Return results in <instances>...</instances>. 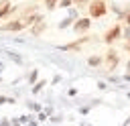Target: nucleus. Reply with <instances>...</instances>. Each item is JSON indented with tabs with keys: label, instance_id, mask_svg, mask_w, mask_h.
I'll return each mask as SVG.
<instances>
[{
	"label": "nucleus",
	"instance_id": "nucleus-3",
	"mask_svg": "<svg viewBox=\"0 0 130 126\" xmlns=\"http://www.w3.org/2000/svg\"><path fill=\"white\" fill-rule=\"evenodd\" d=\"M73 33L75 35H85V33H89V28H91V16H79L75 22H73Z\"/></svg>",
	"mask_w": 130,
	"mask_h": 126
},
{
	"label": "nucleus",
	"instance_id": "nucleus-12",
	"mask_svg": "<svg viewBox=\"0 0 130 126\" xmlns=\"http://www.w3.org/2000/svg\"><path fill=\"white\" fill-rule=\"evenodd\" d=\"M57 4H59V0H43V6H45L49 12H53V10L57 8Z\"/></svg>",
	"mask_w": 130,
	"mask_h": 126
},
{
	"label": "nucleus",
	"instance_id": "nucleus-15",
	"mask_svg": "<svg viewBox=\"0 0 130 126\" xmlns=\"http://www.w3.org/2000/svg\"><path fill=\"white\" fill-rule=\"evenodd\" d=\"M122 39H124V41H130V26H128V24H124V30H122Z\"/></svg>",
	"mask_w": 130,
	"mask_h": 126
},
{
	"label": "nucleus",
	"instance_id": "nucleus-13",
	"mask_svg": "<svg viewBox=\"0 0 130 126\" xmlns=\"http://www.w3.org/2000/svg\"><path fill=\"white\" fill-rule=\"evenodd\" d=\"M71 6H75L73 0H59V4H57V8H61V10H69Z\"/></svg>",
	"mask_w": 130,
	"mask_h": 126
},
{
	"label": "nucleus",
	"instance_id": "nucleus-5",
	"mask_svg": "<svg viewBox=\"0 0 130 126\" xmlns=\"http://www.w3.org/2000/svg\"><path fill=\"white\" fill-rule=\"evenodd\" d=\"M104 61H106V65H108V69H110V71H112V69H116V67L120 65V55H118V51H116V49H108V53H106Z\"/></svg>",
	"mask_w": 130,
	"mask_h": 126
},
{
	"label": "nucleus",
	"instance_id": "nucleus-14",
	"mask_svg": "<svg viewBox=\"0 0 130 126\" xmlns=\"http://www.w3.org/2000/svg\"><path fill=\"white\" fill-rule=\"evenodd\" d=\"M89 2H91V0H73V4H75L77 8H87Z\"/></svg>",
	"mask_w": 130,
	"mask_h": 126
},
{
	"label": "nucleus",
	"instance_id": "nucleus-18",
	"mask_svg": "<svg viewBox=\"0 0 130 126\" xmlns=\"http://www.w3.org/2000/svg\"><path fill=\"white\" fill-rule=\"evenodd\" d=\"M6 2H8V0H0V6H4V4H6Z\"/></svg>",
	"mask_w": 130,
	"mask_h": 126
},
{
	"label": "nucleus",
	"instance_id": "nucleus-10",
	"mask_svg": "<svg viewBox=\"0 0 130 126\" xmlns=\"http://www.w3.org/2000/svg\"><path fill=\"white\" fill-rule=\"evenodd\" d=\"M77 18H79V16H71V14H67V16L63 18V20H59L57 28H61V30H63V28H67V26H73V22H75Z\"/></svg>",
	"mask_w": 130,
	"mask_h": 126
},
{
	"label": "nucleus",
	"instance_id": "nucleus-20",
	"mask_svg": "<svg viewBox=\"0 0 130 126\" xmlns=\"http://www.w3.org/2000/svg\"><path fill=\"white\" fill-rule=\"evenodd\" d=\"M35 2H41V0H35Z\"/></svg>",
	"mask_w": 130,
	"mask_h": 126
},
{
	"label": "nucleus",
	"instance_id": "nucleus-11",
	"mask_svg": "<svg viewBox=\"0 0 130 126\" xmlns=\"http://www.w3.org/2000/svg\"><path fill=\"white\" fill-rule=\"evenodd\" d=\"M102 61H104V57H102V55H91V57L87 59V65H89V67H100V65H102Z\"/></svg>",
	"mask_w": 130,
	"mask_h": 126
},
{
	"label": "nucleus",
	"instance_id": "nucleus-16",
	"mask_svg": "<svg viewBox=\"0 0 130 126\" xmlns=\"http://www.w3.org/2000/svg\"><path fill=\"white\" fill-rule=\"evenodd\" d=\"M124 24H128V26H130V8L126 10V16H124Z\"/></svg>",
	"mask_w": 130,
	"mask_h": 126
},
{
	"label": "nucleus",
	"instance_id": "nucleus-4",
	"mask_svg": "<svg viewBox=\"0 0 130 126\" xmlns=\"http://www.w3.org/2000/svg\"><path fill=\"white\" fill-rule=\"evenodd\" d=\"M24 28H26V24H24L22 18H12V20L0 24V30H4V33H18V30H24Z\"/></svg>",
	"mask_w": 130,
	"mask_h": 126
},
{
	"label": "nucleus",
	"instance_id": "nucleus-8",
	"mask_svg": "<svg viewBox=\"0 0 130 126\" xmlns=\"http://www.w3.org/2000/svg\"><path fill=\"white\" fill-rule=\"evenodd\" d=\"M108 8L118 16V20H124V16H126V8H120V4H118V2H110V4H108Z\"/></svg>",
	"mask_w": 130,
	"mask_h": 126
},
{
	"label": "nucleus",
	"instance_id": "nucleus-6",
	"mask_svg": "<svg viewBox=\"0 0 130 126\" xmlns=\"http://www.w3.org/2000/svg\"><path fill=\"white\" fill-rule=\"evenodd\" d=\"M87 41H89V37H87V35H81V39H77V41H73V43L63 45V47H61V51H79Z\"/></svg>",
	"mask_w": 130,
	"mask_h": 126
},
{
	"label": "nucleus",
	"instance_id": "nucleus-1",
	"mask_svg": "<svg viewBox=\"0 0 130 126\" xmlns=\"http://www.w3.org/2000/svg\"><path fill=\"white\" fill-rule=\"evenodd\" d=\"M108 2L106 0H91L89 2V6H87V14L91 16V20L93 18H104L106 14H108Z\"/></svg>",
	"mask_w": 130,
	"mask_h": 126
},
{
	"label": "nucleus",
	"instance_id": "nucleus-7",
	"mask_svg": "<svg viewBox=\"0 0 130 126\" xmlns=\"http://www.w3.org/2000/svg\"><path fill=\"white\" fill-rule=\"evenodd\" d=\"M14 12H16V8H14V6L10 4V0H8L4 6H0V20H4V18H10Z\"/></svg>",
	"mask_w": 130,
	"mask_h": 126
},
{
	"label": "nucleus",
	"instance_id": "nucleus-19",
	"mask_svg": "<svg viewBox=\"0 0 130 126\" xmlns=\"http://www.w3.org/2000/svg\"><path fill=\"white\" fill-rule=\"evenodd\" d=\"M126 67H128V69H130V61H128V65H126Z\"/></svg>",
	"mask_w": 130,
	"mask_h": 126
},
{
	"label": "nucleus",
	"instance_id": "nucleus-2",
	"mask_svg": "<svg viewBox=\"0 0 130 126\" xmlns=\"http://www.w3.org/2000/svg\"><path fill=\"white\" fill-rule=\"evenodd\" d=\"M122 30H124V26H122L120 22H116L114 26H110V28L106 30V35H104V43H106V45H114L116 41L122 39Z\"/></svg>",
	"mask_w": 130,
	"mask_h": 126
},
{
	"label": "nucleus",
	"instance_id": "nucleus-17",
	"mask_svg": "<svg viewBox=\"0 0 130 126\" xmlns=\"http://www.w3.org/2000/svg\"><path fill=\"white\" fill-rule=\"evenodd\" d=\"M124 49H126V51H130V41H124Z\"/></svg>",
	"mask_w": 130,
	"mask_h": 126
},
{
	"label": "nucleus",
	"instance_id": "nucleus-9",
	"mask_svg": "<svg viewBox=\"0 0 130 126\" xmlns=\"http://www.w3.org/2000/svg\"><path fill=\"white\" fill-rule=\"evenodd\" d=\"M45 30H47V22H45V20H41V22H37V24L30 26V35H32V37H39V35H43Z\"/></svg>",
	"mask_w": 130,
	"mask_h": 126
}]
</instances>
